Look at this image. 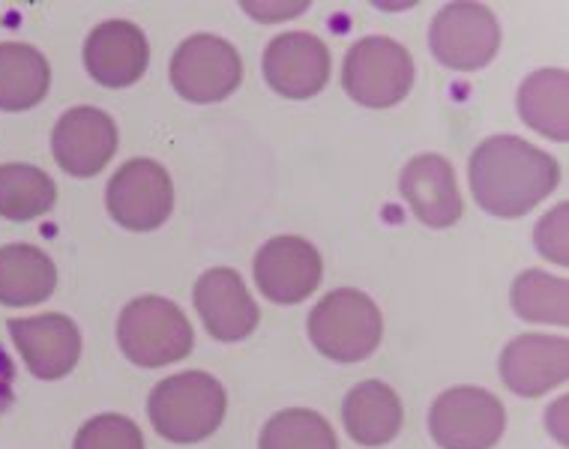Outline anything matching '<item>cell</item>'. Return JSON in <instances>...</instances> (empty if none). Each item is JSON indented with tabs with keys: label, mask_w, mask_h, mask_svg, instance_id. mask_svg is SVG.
<instances>
[{
	"label": "cell",
	"mask_w": 569,
	"mask_h": 449,
	"mask_svg": "<svg viewBox=\"0 0 569 449\" xmlns=\"http://www.w3.org/2000/svg\"><path fill=\"white\" fill-rule=\"evenodd\" d=\"M261 69L270 90L279 97L312 99L330 81V49L312 33L291 30L267 46Z\"/></svg>",
	"instance_id": "13"
},
{
	"label": "cell",
	"mask_w": 569,
	"mask_h": 449,
	"mask_svg": "<svg viewBox=\"0 0 569 449\" xmlns=\"http://www.w3.org/2000/svg\"><path fill=\"white\" fill-rule=\"evenodd\" d=\"M468 177L480 210L498 219H519L558 189L560 166L525 138L491 136L471 153Z\"/></svg>",
	"instance_id": "1"
},
{
	"label": "cell",
	"mask_w": 569,
	"mask_h": 449,
	"mask_svg": "<svg viewBox=\"0 0 569 449\" xmlns=\"http://www.w3.org/2000/svg\"><path fill=\"white\" fill-rule=\"evenodd\" d=\"M567 396L563 399L555 401V408H549V413H546V420H549V431H555V438L560 440V443H567Z\"/></svg>",
	"instance_id": "29"
},
{
	"label": "cell",
	"mask_w": 569,
	"mask_h": 449,
	"mask_svg": "<svg viewBox=\"0 0 569 449\" xmlns=\"http://www.w3.org/2000/svg\"><path fill=\"white\" fill-rule=\"evenodd\" d=\"M429 49L435 60L456 72H477L489 67L501 49V24L482 3H447L432 19Z\"/></svg>",
	"instance_id": "7"
},
{
	"label": "cell",
	"mask_w": 569,
	"mask_h": 449,
	"mask_svg": "<svg viewBox=\"0 0 569 449\" xmlns=\"http://www.w3.org/2000/svg\"><path fill=\"white\" fill-rule=\"evenodd\" d=\"M342 88L366 108L396 106L413 88V58L390 37H366L345 54Z\"/></svg>",
	"instance_id": "5"
},
{
	"label": "cell",
	"mask_w": 569,
	"mask_h": 449,
	"mask_svg": "<svg viewBox=\"0 0 569 449\" xmlns=\"http://www.w3.org/2000/svg\"><path fill=\"white\" fill-rule=\"evenodd\" d=\"M118 345L129 362L159 369L168 362L187 360L196 345V332L180 306L148 293V297H136L120 312Z\"/></svg>",
	"instance_id": "3"
},
{
	"label": "cell",
	"mask_w": 569,
	"mask_h": 449,
	"mask_svg": "<svg viewBox=\"0 0 569 449\" xmlns=\"http://www.w3.org/2000/svg\"><path fill=\"white\" fill-rule=\"evenodd\" d=\"M114 150H118V127L102 108H69L51 132L54 162L72 177L99 174L111 162Z\"/></svg>",
	"instance_id": "12"
},
{
	"label": "cell",
	"mask_w": 569,
	"mask_h": 449,
	"mask_svg": "<svg viewBox=\"0 0 569 449\" xmlns=\"http://www.w3.org/2000/svg\"><path fill=\"white\" fill-rule=\"evenodd\" d=\"M150 63V42L132 21L111 19L90 30L84 42V67L102 88L120 90L136 84Z\"/></svg>",
	"instance_id": "14"
},
{
	"label": "cell",
	"mask_w": 569,
	"mask_h": 449,
	"mask_svg": "<svg viewBox=\"0 0 569 449\" xmlns=\"http://www.w3.org/2000/svg\"><path fill=\"white\" fill-rule=\"evenodd\" d=\"M58 288V267L30 243L0 246V306H40Z\"/></svg>",
	"instance_id": "19"
},
{
	"label": "cell",
	"mask_w": 569,
	"mask_h": 449,
	"mask_svg": "<svg viewBox=\"0 0 569 449\" xmlns=\"http://www.w3.org/2000/svg\"><path fill=\"white\" fill-rule=\"evenodd\" d=\"M567 219H569V204H558L551 213H546L533 231V243L540 249L542 258H549L558 267L569 265V249H567Z\"/></svg>",
	"instance_id": "26"
},
{
	"label": "cell",
	"mask_w": 569,
	"mask_h": 449,
	"mask_svg": "<svg viewBox=\"0 0 569 449\" xmlns=\"http://www.w3.org/2000/svg\"><path fill=\"white\" fill-rule=\"evenodd\" d=\"M503 401L480 387H452L429 410V431L441 449H491L503 438Z\"/></svg>",
	"instance_id": "6"
},
{
	"label": "cell",
	"mask_w": 569,
	"mask_h": 449,
	"mask_svg": "<svg viewBox=\"0 0 569 449\" xmlns=\"http://www.w3.org/2000/svg\"><path fill=\"white\" fill-rule=\"evenodd\" d=\"M342 422L353 443L383 447L402 431V401L383 381L357 383L342 401Z\"/></svg>",
	"instance_id": "18"
},
{
	"label": "cell",
	"mask_w": 569,
	"mask_h": 449,
	"mask_svg": "<svg viewBox=\"0 0 569 449\" xmlns=\"http://www.w3.org/2000/svg\"><path fill=\"white\" fill-rule=\"evenodd\" d=\"M226 387L207 371H180L150 392L148 413L153 429L171 443L207 440L226 420Z\"/></svg>",
	"instance_id": "2"
},
{
	"label": "cell",
	"mask_w": 569,
	"mask_h": 449,
	"mask_svg": "<svg viewBox=\"0 0 569 449\" xmlns=\"http://www.w3.org/2000/svg\"><path fill=\"white\" fill-rule=\"evenodd\" d=\"M256 285L270 303L297 306L321 285V255L303 237H273L256 255Z\"/></svg>",
	"instance_id": "10"
},
{
	"label": "cell",
	"mask_w": 569,
	"mask_h": 449,
	"mask_svg": "<svg viewBox=\"0 0 569 449\" xmlns=\"http://www.w3.org/2000/svg\"><path fill=\"white\" fill-rule=\"evenodd\" d=\"M196 309L204 321L207 332L219 342H240L261 321L252 293L243 276L231 267H213L196 282Z\"/></svg>",
	"instance_id": "16"
},
{
	"label": "cell",
	"mask_w": 569,
	"mask_h": 449,
	"mask_svg": "<svg viewBox=\"0 0 569 449\" xmlns=\"http://www.w3.org/2000/svg\"><path fill=\"white\" fill-rule=\"evenodd\" d=\"M106 207L111 219L127 231H138V235L157 231L174 210L171 177L153 159H129L109 180Z\"/></svg>",
	"instance_id": "9"
},
{
	"label": "cell",
	"mask_w": 569,
	"mask_h": 449,
	"mask_svg": "<svg viewBox=\"0 0 569 449\" xmlns=\"http://www.w3.org/2000/svg\"><path fill=\"white\" fill-rule=\"evenodd\" d=\"M12 383H16V366H12L10 353L0 348V413H7L12 405V399H16Z\"/></svg>",
	"instance_id": "28"
},
{
	"label": "cell",
	"mask_w": 569,
	"mask_h": 449,
	"mask_svg": "<svg viewBox=\"0 0 569 449\" xmlns=\"http://www.w3.org/2000/svg\"><path fill=\"white\" fill-rule=\"evenodd\" d=\"M399 192L413 210V216L429 228H450L461 219V196L456 183V168L438 153L413 157L402 168Z\"/></svg>",
	"instance_id": "17"
},
{
	"label": "cell",
	"mask_w": 569,
	"mask_h": 449,
	"mask_svg": "<svg viewBox=\"0 0 569 449\" xmlns=\"http://www.w3.org/2000/svg\"><path fill=\"white\" fill-rule=\"evenodd\" d=\"M569 76L567 69L530 72L519 88V118L551 141H569Z\"/></svg>",
	"instance_id": "20"
},
{
	"label": "cell",
	"mask_w": 569,
	"mask_h": 449,
	"mask_svg": "<svg viewBox=\"0 0 569 449\" xmlns=\"http://www.w3.org/2000/svg\"><path fill=\"white\" fill-rule=\"evenodd\" d=\"M72 449H144V435L120 413H99L79 429Z\"/></svg>",
	"instance_id": "25"
},
{
	"label": "cell",
	"mask_w": 569,
	"mask_h": 449,
	"mask_svg": "<svg viewBox=\"0 0 569 449\" xmlns=\"http://www.w3.org/2000/svg\"><path fill=\"white\" fill-rule=\"evenodd\" d=\"M21 360L40 381H60L79 366L81 332L72 318L60 312L12 318L7 323Z\"/></svg>",
	"instance_id": "11"
},
{
	"label": "cell",
	"mask_w": 569,
	"mask_h": 449,
	"mask_svg": "<svg viewBox=\"0 0 569 449\" xmlns=\"http://www.w3.org/2000/svg\"><path fill=\"white\" fill-rule=\"evenodd\" d=\"M569 378V342L563 336L528 332L501 353V381L521 399H540Z\"/></svg>",
	"instance_id": "15"
},
{
	"label": "cell",
	"mask_w": 569,
	"mask_h": 449,
	"mask_svg": "<svg viewBox=\"0 0 569 449\" xmlns=\"http://www.w3.org/2000/svg\"><path fill=\"white\" fill-rule=\"evenodd\" d=\"M512 309L521 321L555 323L567 327L569 321V282L546 270H525L512 282Z\"/></svg>",
	"instance_id": "23"
},
{
	"label": "cell",
	"mask_w": 569,
	"mask_h": 449,
	"mask_svg": "<svg viewBox=\"0 0 569 449\" xmlns=\"http://www.w3.org/2000/svg\"><path fill=\"white\" fill-rule=\"evenodd\" d=\"M258 449H339L333 426L309 408L279 410L261 431Z\"/></svg>",
	"instance_id": "24"
},
{
	"label": "cell",
	"mask_w": 569,
	"mask_h": 449,
	"mask_svg": "<svg viewBox=\"0 0 569 449\" xmlns=\"http://www.w3.org/2000/svg\"><path fill=\"white\" fill-rule=\"evenodd\" d=\"M243 60L237 49L222 37L196 33L177 46L171 58V88L198 106L222 102L240 88Z\"/></svg>",
	"instance_id": "8"
},
{
	"label": "cell",
	"mask_w": 569,
	"mask_h": 449,
	"mask_svg": "<svg viewBox=\"0 0 569 449\" xmlns=\"http://www.w3.org/2000/svg\"><path fill=\"white\" fill-rule=\"evenodd\" d=\"M309 3L300 0V3H243L246 12H252L258 21H284L291 19V16H300Z\"/></svg>",
	"instance_id": "27"
},
{
	"label": "cell",
	"mask_w": 569,
	"mask_h": 449,
	"mask_svg": "<svg viewBox=\"0 0 569 449\" xmlns=\"http://www.w3.org/2000/svg\"><path fill=\"white\" fill-rule=\"evenodd\" d=\"M58 201V186L42 168L10 162L0 166V216L10 222L40 219Z\"/></svg>",
	"instance_id": "22"
},
{
	"label": "cell",
	"mask_w": 569,
	"mask_h": 449,
	"mask_svg": "<svg viewBox=\"0 0 569 449\" xmlns=\"http://www.w3.org/2000/svg\"><path fill=\"white\" fill-rule=\"evenodd\" d=\"M383 336L381 309L357 288L330 291L309 315V339L336 362H360L378 351Z\"/></svg>",
	"instance_id": "4"
},
{
	"label": "cell",
	"mask_w": 569,
	"mask_h": 449,
	"mask_svg": "<svg viewBox=\"0 0 569 449\" xmlns=\"http://www.w3.org/2000/svg\"><path fill=\"white\" fill-rule=\"evenodd\" d=\"M51 67L28 42H0V111H28L49 97Z\"/></svg>",
	"instance_id": "21"
}]
</instances>
